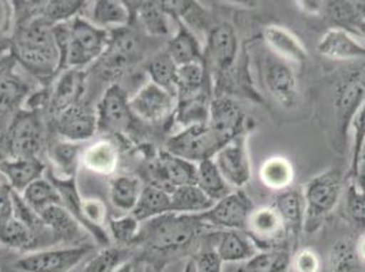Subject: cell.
Segmentation results:
<instances>
[{"mask_svg": "<svg viewBox=\"0 0 365 272\" xmlns=\"http://www.w3.org/2000/svg\"><path fill=\"white\" fill-rule=\"evenodd\" d=\"M10 52L31 76L51 82L61 74V53L53 38V25L36 16L14 26Z\"/></svg>", "mask_w": 365, "mask_h": 272, "instance_id": "obj_1", "label": "cell"}, {"mask_svg": "<svg viewBox=\"0 0 365 272\" xmlns=\"http://www.w3.org/2000/svg\"><path fill=\"white\" fill-rule=\"evenodd\" d=\"M53 38L61 53V73L98 61L107 51L110 31L94 26L88 19H74L53 26Z\"/></svg>", "mask_w": 365, "mask_h": 272, "instance_id": "obj_2", "label": "cell"}, {"mask_svg": "<svg viewBox=\"0 0 365 272\" xmlns=\"http://www.w3.org/2000/svg\"><path fill=\"white\" fill-rule=\"evenodd\" d=\"M203 226L195 215L170 212L150 219L146 226L140 229L135 244L142 242L154 253L170 256L187 249L195 241Z\"/></svg>", "mask_w": 365, "mask_h": 272, "instance_id": "obj_3", "label": "cell"}, {"mask_svg": "<svg viewBox=\"0 0 365 272\" xmlns=\"http://www.w3.org/2000/svg\"><path fill=\"white\" fill-rule=\"evenodd\" d=\"M41 112L21 109L0 135V159L38 158L46 145Z\"/></svg>", "mask_w": 365, "mask_h": 272, "instance_id": "obj_4", "label": "cell"}, {"mask_svg": "<svg viewBox=\"0 0 365 272\" xmlns=\"http://www.w3.org/2000/svg\"><path fill=\"white\" fill-rule=\"evenodd\" d=\"M229 142L228 137L218 134L206 122L182 128L179 134L170 136L164 150L198 165L199 162L214 159Z\"/></svg>", "mask_w": 365, "mask_h": 272, "instance_id": "obj_5", "label": "cell"}, {"mask_svg": "<svg viewBox=\"0 0 365 272\" xmlns=\"http://www.w3.org/2000/svg\"><path fill=\"white\" fill-rule=\"evenodd\" d=\"M145 52V43L139 31L127 26L110 31L107 51L98 59L97 67L104 79H116L130 71Z\"/></svg>", "mask_w": 365, "mask_h": 272, "instance_id": "obj_6", "label": "cell"}, {"mask_svg": "<svg viewBox=\"0 0 365 272\" xmlns=\"http://www.w3.org/2000/svg\"><path fill=\"white\" fill-rule=\"evenodd\" d=\"M342 192V180L338 172L326 170L305 184V231H317L320 222L333 211Z\"/></svg>", "mask_w": 365, "mask_h": 272, "instance_id": "obj_7", "label": "cell"}, {"mask_svg": "<svg viewBox=\"0 0 365 272\" xmlns=\"http://www.w3.org/2000/svg\"><path fill=\"white\" fill-rule=\"evenodd\" d=\"M18 66L14 55L0 56V135L6 131L16 113L24 109L33 88L16 71Z\"/></svg>", "mask_w": 365, "mask_h": 272, "instance_id": "obj_8", "label": "cell"}, {"mask_svg": "<svg viewBox=\"0 0 365 272\" xmlns=\"http://www.w3.org/2000/svg\"><path fill=\"white\" fill-rule=\"evenodd\" d=\"M98 130L110 134L130 135L142 124L130 108L128 93L119 83H112L97 104Z\"/></svg>", "mask_w": 365, "mask_h": 272, "instance_id": "obj_9", "label": "cell"}, {"mask_svg": "<svg viewBox=\"0 0 365 272\" xmlns=\"http://www.w3.org/2000/svg\"><path fill=\"white\" fill-rule=\"evenodd\" d=\"M93 245H73L55 249L29 252L18 258L16 268L21 272H71L85 257L91 255Z\"/></svg>", "mask_w": 365, "mask_h": 272, "instance_id": "obj_10", "label": "cell"}, {"mask_svg": "<svg viewBox=\"0 0 365 272\" xmlns=\"http://www.w3.org/2000/svg\"><path fill=\"white\" fill-rule=\"evenodd\" d=\"M240 56L239 38L230 23H220L207 31L203 63L212 78L225 74Z\"/></svg>", "mask_w": 365, "mask_h": 272, "instance_id": "obj_11", "label": "cell"}, {"mask_svg": "<svg viewBox=\"0 0 365 272\" xmlns=\"http://www.w3.org/2000/svg\"><path fill=\"white\" fill-rule=\"evenodd\" d=\"M245 233L258 251L288 249V230L274 206L254 209L248 218Z\"/></svg>", "mask_w": 365, "mask_h": 272, "instance_id": "obj_12", "label": "cell"}, {"mask_svg": "<svg viewBox=\"0 0 365 272\" xmlns=\"http://www.w3.org/2000/svg\"><path fill=\"white\" fill-rule=\"evenodd\" d=\"M254 203L243 189L232 191L228 197L215 202L212 209L195 215L205 226L224 230H245Z\"/></svg>", "mask_w": 365, "mask_h": 272, "instance_id": "obj_13", "label": "cell"}, {"mask_svg": "<svg viewBox=\"0 0 365 272\" xmlns=\"http://www.w3.org/2000/svg\"><path fill=\"white\" fill-rule=\"evenodd\" d=\"M178 104L176 94L157 86L153 82L145 83L137 94L130 98V108L140 122L158 124L175 113Z\"/></svg>", "mask_w": 365, "mask_h": 272, "instance_id": "obj_14", "label": "cell"}, {"mask_svg": "<svg viewBox=\"0 0 365 272\" xmlns=\"http://www.w3.org/2000/svg\"><path fill=\"white\" fill-rule=\"evenodd\" d=\"M248 134L233 137L218 154L214 162L230 187L242 189L251 180V159L247 147Z\"/></svg>", "mask_w": 365, "mask_h": 272, "instance_id": "obj_15", "label": "cell"}, {"mask_svg": "<svg viewBox=\"0 0 365 272\" xmlns=\"http://www.w3.org/2000/svg\"><path fill=\"white\" fill-rule=\"evenodd\" d=\"M56 132L64 140L81 143L91 139L98 131L97 109L88 101L70 106L55 117Z\"/></svg>", "mask_w": 365, "mask_h": 272, "instance_id": "obj_16", "label": "cell"}, {"mask_svg": "<svg viewBox=\"0 0 365 272\" xmlns=\"http://www.w3.org/2000/svg\"><path fill=\"white\" fill-rule=\"evenodd\" d=\"M365 103V83L359 74L341 82L334 94V119L338 135L342 142L348 137L350 124Z\"/></svg>", "mask_w": 365, "mask_h": 272, "instance_id": "obj_17", "label": "cell"}, {"mask_svg": "<svg viewBox=\"0 0 365 272\" xmlns=\"http://www.w3.org/2000/svg\"><path fill=\"white\" fill-rule=\"evenodd\" d=\"M209 125L229 140L248 134L250 119L242 105L228 95H213L209 110Z\"/></svg>", "mask_w": 365, "mask_h": 272, "instance_id": "obj_18", "label": "cell"}, {"mask_svg": "<svg viewBox=\"0 0 365 272\" xmlns=\"http://www.w3.org/2000/svg\"><path fill=\"white\" fill-rule=\"evenodd\" d=\"M88 89V73L73 68L61 71L49 88V113L56 117L64 109L85 100Z\"/></svg>", "mask_w": 365, "mask_h": 272, "instance_id": "obj_19", "label": "cell"}, {"mask_svg": "<svg viewBox=\"0 0 365 272\" xmlns=\"http://www.w3.org/2000/svg\"><path fill=\"white\" fill-rule=\"evenodd\" d=\"M266 89L274 100L284 108H294L299 103V83L296 74L287 61H266L263 68Z\"/></svg>", "mask_w": 365, "mask_h": 272, "instance_id": "obj_20", "label": "cell"}, {"mask_svg": "<svg viewBox=\"0 0 365 272\" xmlns=\"http://www.w3.org/2000/svg\"><path fill=\"white\" fill-rule=\"evenodd\" d=\"M263 41L272 53L281 61L302 66L308 59L307 49L302 41L282 26H267L263 31Z\"/></svg>", "mask_w": 365, "mask_h": 272, "instance_id": "obj_21", "label": "cell"}, {"mask_svg": "<svg viewBox=\"0 0 365 272\" xmlns=\"http://www.w3.org/2000/svg\"><path fill=\"white\" fill-rule=\"evenodd\" d=\"M322 56L333 61L365 59V46L359 43L349 31L335 28L327 31L318 44Z\"/></svg>", "mask_w": 365, "mask_h": 272, "instance_id": "obj_22", "label": "cell"}, {"mask_svg": "<svg viewBox=\"0 0 365 272\" xmlns=\"http://www.w3.org/2000/svg\"><path fill=\"white\" fill-rule=\"evenodd\" d=\"M273 206L279 212L287 226L292 245L296 246V242L304 230L305 203L303 192L287 189L277 197Z\"/></svg>", "mask_w": 365, "mask_h": 272, "instance_id": "obj_23", "label": "cell"}, {"mask_svg": "<svg viewBox=\"0 0 365 272\" xmlns=\"http://www.w3.org/2000/svg\"><path fill=\"white\" fill-rule=\"evenodd\" d=\"M46 169V164L40 158L7 159L0 162V173L18 194H22L31 182L40 180Z\"/></svg>", "mask_w": 365, "mask_h": 272, "instance_id": "obj_24", "label": "cell"}, {"mask_svg": "<svg viewBox=\"0 0 365 272\" xmlns=\"http://www.w3.org/2000/svg\"><path fill=\"white\" fill-rule=\"evenodd\" d=\"M134 18L128 3L119 0H98L94 1L89 13V22L94 26L109 31L127 28Z\"/></svg>", "mask_w": 365, "mask_h": 272, "instance_id": "obj_25", "label": "cell"}, {"mask_svg": "<svg viewBox=\"0 0 365 272\" xmlns=\"http://www.w3.org/2000/svg\"><path fill=\"white\" fill-rule=\"evenodd\" d=\"M40 216L44 221L46 226L55 236L58 244L64 242L68 244V246H73L71 244L81 241L83 239L82 226L61 204L48 206L40 212Z\"/></svg>", "mask_w": 365, "mask_h": 272, "instance_id": "obj_26", "label": "cell"}, {"mask_svg": "<svg viewBox=\"0 0 365 272\" xmlns=\"http://www.w3.org/2000/svg\"><path fill=\"white\" fill-rule=\"evenodd\" d=\"M175 21L178 23V29L167 46V52L172 61L178 67L191 63H203V46L195 33L185 26L182 21Z\"/></svg>", "mask_w": 365, "mask_h": 272, "instance_id": "obj_27", "label": "cell"}, {"mask_svg": "<svg viewBox=\"0 0 365 272\" xmlns=\"http://www.w3.org/2000/svg\"><path fill=\"white\" fill-rule=\"evenodd\" d=\"M119 147L109 139L97 140L86 147L81 155L82 165L89 172L101 176L113 174L119 167Z\"/></svg>", "mask_w": 365, "mask_h": 272, "instance_id": "obj_28", "label": "cell"}, {"mask_svg": "<svg viewBox=\"0 0 365 272\" xmlns=\"http://www.w3.org/2000/svg\"><path fill=\"white\" fill-rule=\"evenodd\" d=\"M202 93H213V80L205 63H191L178 67L176 98Z\"/></svg>", "mask_w": 365, "mask_h": 272, "instance_id": "obj_29", "label": "cell"}, {"mask_svg": "<svg viewBox=\"0 0 365 272\" xmlns=\"http://www.w3.org/2000/svg\"><path fill=\"white\" fill-rule=\"evenodd\" d=\"M214 249L224 263H245L259 252L247 234H242L237 230L222 231Z\"/></svg>", "mask_w": 365, "mask_h": 272, "instance_id": "obj_30", "label": "cell"}, {"mask_svg": "<svg viewBox=\"0 0 365 272\" xmlns=\"http://www.w3.org/2000/svg\"><path fill=\"white\" fill-rule=\"evenodd\" d=\"M0 244L7 248L28 253L38 251L40 246L43 248V242L40 241V239L16 215L0 224Z\"/></svg>", "mask_w": 365, "mask_h": 272, "instance_id": "obj_31", "label": "cell"}, {"mask_svg": "<svg viewBox=\"0 0 365 272\" xmlns=\"http://www.w3.org/2000/svg\"><path fill=\"white\" fill-rule=\"evenodd\" d=\"M212 93H202L190 97H179L175 109V121L182 128L206 124L209 121V110Z\"/></svg>", "mask_w": 365, "mask_h": 272, "instance_id": "obj_32", "label": "cell"}, {"mask_svg": "<svg viewBox=\"0 0 365 272\" xmlns=\"http://www.w3.org/2000/svg\"><path fill=\"white\" fill-rule=\"evenodd\" d=\"M214 202L203 194L198 185H182L170 194V212L180 215H198L213 207Z\"/></svg>", "mask_w": 365, "mask_h": 272, "instance_id": "obj_33", "label": "cell"}, {"mask_svg": "<svg viewBox=\"0 0 365 272\" xmlns=\"http://www.w3.org/2000/svg\"><path fill=\"white\" fill-rule=\"evenodd\" d=\"M170 214V195L150 184L143 185L131 215L139 222Z\"/></svg>", "mask_w": 365, "mask_h": 272, "instance_id": "obj_34", "label": "cell"}, {"mask_svg": "<svg viewBox=\"0 0 365 272\" xmlns=\"http://www.w3.org/2000/svg\"><path fill=\"white\" fill-rule=\"evenodd\" d=\"M81 143L68 142L64 139H55L48 143V155L53 167L59 169L61 179L76 177V169L82 155Z\"/></svg>", "mask_w": 365, "mask_h": 272, "instance_id": "obj_35", "label": "cell"}, {"mask_svg": "<svg viewBox=\"0 0 365 272\" xmlns=\"http://www.w3.org/2000/svg\"><path fill=\"white\" fill-rule=\"evenodd\" d=\"M259 177L266 188L272 191L284 192L289 189L293 182L294 169L288 158L272 157L262 164L259 170Z\"/></svg>", "mask_w": 365, "mask_h": 272, "instance_id": "obj_36", "label": "cell"}, {"mask_svg": "<svg viewBox=\"0 0 365 272\" xmlns=\"http://www.w3.org/2000/svg\"><path fill=\"white\" fill-rule=\"evenodd\" d=\"M135 16L142 29L152 37H167L169 36V14L163 1H143L137 3ZM172 18V16H170Z\"/></svg>", "mask_w": 365, "mask_h": 272, "instance_id": "obj_37", "label": "cell"}, {"mask_svg": "<svg viewBox=\"0 0 365 272\" xmlns=\"http://www.w3.org/2000/svg\"><path fill=\"white\" fill-rule=\"evenodd\" d=\"M143 185L131 174H120L109 182V197L112 204L120 211L131 212L137 204Z\"/></svg>", "mask_w": 365, "mask_h": 272, "instance_id": "obj_38", "label": "cell"}, {"mask_svg": "<svg viewBox=\"0 0 365 272\" xmlns=\"http://www.w3.org/2000/svg\"><path fill=\"white\" fill-rule=\"evenodd\" d=\"M197 185L214 203L228 197L232 192V187L229 185L218 167L215 165L214 159L199 162Z\"/></svg>", "mask_w": 365, "mask_h": 272, "instance_id": "obj_39", "label": "cell"}, {"mask_svg": "<svg viewBox=\"0 0 365 272\" xmlns=\"http://www.w3.org/2000/svg\"><path fill=\"white\" fill-rule=\"evenodd\" d=\"M292 252L289 249H267L244 263L240 272H289Z\"/></svg>", "mask_w": 365, "mask_h": 272, "instance_id": "obj_40", "label": "cell"}, {"mask_svg": "<svg viewBox=\"0 0 365 272\" xmlns=\"http://www.w3.org/2000/svg\"><path fill=\"white\" fill-rule=\"evenodd\" d=\"M146 71L150 76V82L165 90L176 94L178 66L169 56L167 49L154 55L152 59H149L146 64Z\"/></svg>", "mask_w": 365, "mask_h": 272, "instance_id": "obj_41", "label": "cell"}, {"mask_svg": "<svg viewBox=\"0 0 365 272\" xmlns=\"http://www.w3.org/2000/svg\"><path fill=\"white\" fill-rule=\"evenodd\" d=\"M21 197L37 214H40L48 206L61 204L59 191L46 179H40L37 182H31V185L21 194Z\"/></svg>", "mask_w": 365, "mask_h": 272, "instance_id": "obj_42", "label": "cell"}, {"mask_svg": "<svg viewBox=\"0 0 365 272\" xmlns=\"http://www.w3.org/2000/svg\"><path fill=\"white\" fill-rule=\"evenodd\" d=\"M329 272H357L359 258L356 253V242L344 239L334 242L327 256Z\"/></svg>", "mask_w": 365, "mask_h": 272, "instance_id": "obj_43", "label": "cell"}, {"mask_svg": "<svg viewBox=\"0 0 365 272\" xmlns=\"http://www.w3.org/2000/svg\"><path fill=\"white\" fill-rule=\"evenodd\" d=\"M128 260V251L123 246H107L91 257L83 272H115Z\"/></svg>", "mask_w": 365, "mask_h": 272, "instance_id": "obj_44", "label": "cell"}, {"mask_svg": "<svg viewBox=\"0 0 365 272\" xmlns=\"http://www.w3.org/2000/svg\"><path fill=\"white\" fill-rule=\"evenodd\" d=\"M86 1L81 0H51L44 4L43 16L55 26L74 19L86 7Z\"/></svg>", "mask_w": 365, "mask_h": 272, "instance_id": "obj_45", "label": "cell"}, {"mask_svg": "<svg viewBox=\"0 0 365 272\" xmlns=\"http://www.w3.org/2000/svg\"><path fill=\"white\" fill-rule=\"evenodd\" d=\"M108 226L109 237L123 248L135 244L140 233V222L131 214L120 216L118 219H110Z\"/></svg>", "mask_w": 365, "mask_h": 272, "instance_id": "obj_46", "label": "cell"}, {"mask_svg": "<svg viewBox=\"0 0 365 272\" xmlns=\"http://www.w3.org/2000/svg\"><path fill=\"white\" fill-rule=\"evenodd\" d=\"M345 210L350 221L360 229H365V191L350 182L345 197Z\"/></svg>", "mask_w": 365, "mask_h": 272, "instance_id": "obj_47", "label": "cell"}, {"mask_svg": "<svg viewBox=\"0 0 365 272\" xmlns=\"http://www.w3.org/2000/svg\"><path fill=\"white\" fill-rule=\"evenodd\" d=\"M327 4L329 16H331L336 25L341 26L339 29L348 31L357 19H361L354 1H330Z\"/></svg>", "mask_w": 365, "mask_h": 272, "instance_id": "obj_48", "label": "cell"}, {"mask_svg": "<svg viewBox=\"0 0 365 272\" xmlns=\"http://www.w3.org/2000/svg\"><path fill=\"white\" fill-rule=\"evenodd\" d=\"M289 271L320 272L322 271V258L311 248L300 249V251L292 253Z\"/></svg>", "mask_w": 365, "mask_h": 272, "instance_id": "obj_49", "label": "cell"}, {"mask_svg": "<svg viewBox=\"0 0 365 272\" xmlns=\"http://www.w3.org/2000/svg\"><path fill=\"white\" fill-rule=\"evenodd\" d=\"M13 33H14L13 1L0 0V51L10 49Z\"/></svg>", "mask_w": 365, "mask_h": 272, "instance_id": "obj_50", "label": "cell"}, {"mask_svg": "<svg viewBox=\"0 0 365 272\" xmlns=\"http://www.w3.org/2000/svg\"><path fill=\"white\" fill-rule=\"evenodd\" d=\"M350 131L353 132L351 154H350V167H351L356 162L365 143V103L353 117L350 124Z\"/></svg>", "mask_w": 365, "mask_h": 272, "instance_id": "obj_51", "label": "cell"}, {"mask_svg": "<svg viewBox=\"0 0 365 272\" xmlns=\"http://www.w3.org/2000/svg\"><path fill=\"white\" fill-rule=\"evenodd\" d=\"M195 263L197 272H222L224 261L218 256L214 248L200 249L195 256L192 257Z\"/></svg>", "mask_w": 365, "mask_h": 272, "instance_id": "obj_52", "label": "cell"}, {"mask_svg": "<svg viewBox=\"0 0 365 272\" xmlns=\"http://www.w3.org/2000/svg\"><path fill=\"white\" fill-rule=\"evenodd\" d=\"M13 192V188L7 182H0V224L14 215Z\"/></svg>", "mask_w": 365, "mask_h": 272, "instance_id": "obj_53", "label": "cell"}, {"mask_svg": "<svg viewBox=\"0 0 365 272\" xmlns=\"http://www.w3.org/2000/svg\"><path fill=\"white\" fill-rule=\"evenodd\" d=\"M349 176L350 182H353L359 189L365 191V143L356 162L350 167Z\"/></svg>", "mask_w": 365, "mask_h": 272, "instance_id": "obj_54", "label": "cell"}, {"mask_svg": "<svg viewBox=\"0 0 365 272\" xmlns=\"http://www.w3.org/2000/svg\"><path fill=\"white\" fill-rule=\"evenodd\" d=\"M296 4L304 14L308 16H319L326 9V3L318 1V0H299L296 1Z\"/></svg>", "mask_w": 365, "mask_h": 272, "instance_id": "obj_55", "label": "cell"}, {"mask_svg": "<svg viewBox=\"0 0 365 272\" xmlns=\"http://www.w3.org/2000/svg\"><path fill=\"white\" fill-rule=\"evenodd\" d=\"M349 31H353L361 37H365V19H357L351 26H350Z\"/></svg>", "mask_w": 365, "mask_h": 272, "instance_id": "obj_56", "label": "cell"}, {"mask_svg": "<svg viewBox=\"0 0 365 272\" xmlns=\"http://www.w3.org/2000/svg\"><path fill=\"white\" fill-rule=\"evenodd\" d=\"M134 264H133V261H125V263H123L122 266L116 270L115 272H134Z\"/></svg>", "mask_w": 365, "mask_h": 272, "instance_id": "obj_57", "label": "cell"}, {"mask_svg": "<svg viewBox=\"0 0 365 272\" xmlns=\"http://www.w3.org/2000/svg\"><path fill=\"white\" fill-rule=\"evenodd\" d=\"M182 272H197L195 263H194L192 257H190V258L187 260V263H185V266H184V271Z\"/></svg>", "mask_w": 365, "mask_h": 272, "instance_id": "obj_58", "label": "cell"}, {"mask_svg": "<svg viewBox=\"0 0 365 272\" xmlns=\"http://www.w3.org/2000/svg\"><path fill=\"white\" fill-rule=\"evenodd\" d=\"M0 162H1V159H0Z\"/></svg>", "mask_w": 365, "mask_h": 272, "instance_id": "obj_59", "label": "cell"}, {"mask_svg": "<svg viewBox=\"0 0 365 272\" xmlns=\"http://www.w3.org/2000/svg\"><path fill=\"white\" fill-rule=\"evenodd\" d=\"M289 272H292V271H289Z\"/></svg>", "mask_w": 365, "mask_h": 272, "instance_id": "obj_60", "label": "cell"}]
</instances>
